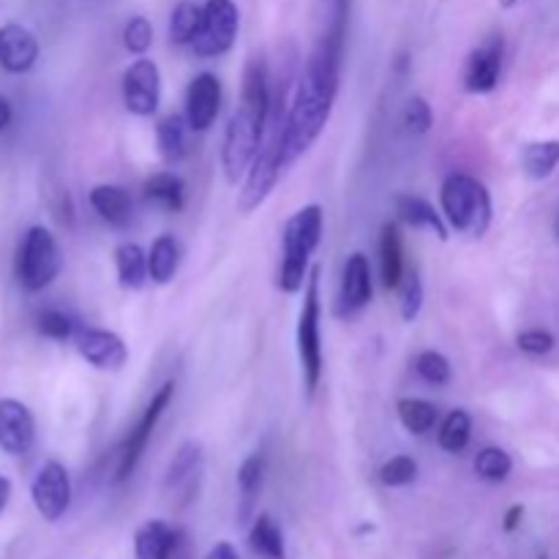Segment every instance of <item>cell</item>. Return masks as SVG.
I'll list each match as a JSON object with an SVG mask.
<instances>
[{
	"label": "cell",
	"mask_w": 559,
	"mask_h": 559,
	"mask_svg": "<svg viewBox=\"0 0 559 559\" xmlns=\"http://www.w3.org/2000/svg\"><path fill=\"white\" fill-rule=\"evenodd\" d=\"M273 96L265 63L262 58H249L243 71V87H240V104L229 118L222 147V167L229 183H238L254 164L257 151L265 140Z\"/></svg>",
	"instance_id": "6da1fadb"
},
{
	"label": "cell",
	"mask_w": 559,
	"mask_h": 559,
	"mask_svg": "<svg viewBox=\"0 0 559 559\" xmlns=\"http://www.w3.org/2000/svg\"><path fill=\"white\" fill-rule=\"evenodd\" d=\"M322 227H325V213L320 205H306L287 218L284 224V260L278 267L276 287L282 293L295 295L304 289L309 278V260L322 240Z\"/></svg>",
	"instance_id": "7a4b0ae2"
},
{
	"label": "cell",
	"mask_w": 559,
	"mask_h": 559,
	"mask_svg": "<svg viewBox=\"0 0 559 559\" xmlns=\"http://www.w3.org/2000/svg\"><path fill=\"white\" fill-rule=\"evenodd\" d=\"M442 216L456 233L484 238L491 227V194L473 175H448L440 191Z\"/></svg>",
	"instance_id": "3957f363"
},
{
	"label": "cell",
	"mask_w": 559,
	"mask_h": 559,
	"mask_svg": "<svg viewBox=\"0 0 559 559\" xmlns=\"http://www.w3.org/2000/svg\"><path fill=\"white\" fill-rule=\"evenodd\" d=\"M63 267V254L47 227H31L16 251V278L27 293H41L58 278Z\"/></svg>",
	"instance_id": "277c9868"
},
{
	"label": "cell",
	"mask_w": 559,
	"mask_h": 559,
	"mask_svg": "<svg viewBox=\"0 0 559 559\" xmlns=\"http://www.w3.org/2000/svg\"><path fill=\"white\" fill-rule=\"evenodd\" d=\"M298 358L304 369L306 393L314 396L322 380V333H320V267H311L306 278L304 309L298 317Z\"/></svg>",
	"instance_id": "5b68a950"
},
{
	"label": "cell",
	"mask_w": 559,
	"mask_h": 559,
	"mask_svg": "<svg viewBox=\"0 0 559 559\" xmlns=\"http://www.w3.org/2000/svg\"><path fill=\"white\" fill-rule=\"evenodd\" d=\"M238 25L240 14L235 0H205V5H202V27L191 47L200 58H218V55L233 49Z\"/></svg>",
	"instance_id": "8992f818"
},
{
	"label": "cell",
	"mask_w": 559,
	"mask_h": 559,
	"mask_svg": "<svg viewBox=\"0 0 559 559\" xmlns=\"http://www.w3.org/2000/svg\"><path fill=\"white\" fill-rule=\"evenodd\" d=\"M173 399H175V382H164V385L153 393L151 404L145 407L142 418L136 420L134 429L129 431V437H126L123 448H120L118 453V469H115V480H118V484L120 480L131 478V473H134L136 464H140L142 453H145L147 442H151V435L153 429H156L158 418H162L164 409L173 404Z\"/></svg>",
	"instance_id": "52a82bcc"
},
{
	"label": "cell",
	"mask_w": 559,
	"mask_h": 559,
	"mask_svg": "<svg viewBox=\"0 0 559 559\" xmlns=\"http://www.w3.org/2000/svg\"><path fill=\"white\" fill-rule=\"evenodd\" d=\"M123 104L131 115L151 118L162 104V71L153 60L140 58L123 74Z\"/></svg>",
	"instance_id": "ba28073f"
},
{
	"label": "cell",
	"mask_w": 559,
	"mask_h": 559,
	"mask_svg": "<svg viewBox=\"0 0 559 559\" xmlns=\"http://www.w3.org/2000/svg\"><path fill=\"white\" fill-rule=\"evenodd\" d=\"M31 497L36 511L41 513V519L47 522H58L66 516L71 506V480L69 473L60 462H47L36 473L31 486Z\"/></svg>",
	"instance_id": "9c48e42d"
},
{
	"label": "cell",
	"mask_w": 559,
	"mask_h": 559,
	"mask_svg": "<svg viewBox=\"0 0 559 559\" xmlns=\"http://www.w3.org/2000/svg\"><path fill=\"white\" fill-rule=\"evenodd\" d=\"M222 109V82L211 71H202L186 87V123L191 131H207Z\"/></svg>",
	"instance_id": "30bf717a"
},
{
	"label": "cell",
	"mask_w": 559,
	"mask_h": 559,
	"mask_svg": "<svg viewBox=\"0 0 559 559\" xmlns=\"http://www.w3.org/2000/svg\"><path fill=\"white\" fill-rule=\"evenodd\" d=\"M36 440V420L31 409L16 399H0V451L9 456H22Z\"/></svg>",
	"instance_id": "8fae6325"
},
{
	"label": "cell",
	"mask_w": 559,
	"mask_h": 559,
	"mask_svg": "<svg viewBox=\"0 0 559 559\" xmlns=\"http://www.w3.org/2000/svg\"><path fill=\"white\" fill-rule=\"evenodd\" d=\"M76 349L87 364L104 371L123 369V364L129 360L123 338L112 331H104V328H85V331L76 333Z\"/></svg>",
	"instance_id": "7c38bea8"
},
{
	"label": "cell",
	"mask_w": 559,
	"mask_h": 559,
	"mask_svg": "<svg viewBox=\"0 0 559 559\" xmlns=\"http://www.w3.org/2000/svg\"><path fill=\"white\" fill-rule=\"evenodd\" d=\"M371 267L366 254L355 251L344 262V276H342V293H338L336 314L338 317H355L360 309L371 304Z\"/></svg>",
	"instance_id": "4fadbf2b"
},
{
	"label": "cell",
	"mask_w": 559,
	"mask_h": 559,
	"mask_svg": "<svg viewBox=\"0 0 559 559\" xmlns=\"http://www.w3.org/2000/svg\"><path fill=\"white\" fill-rule=\"evenodd\" d=\"M502 55H506L502 36H491L489 41L473 49V55L467 60V69H464V87L469 93L495 91L502 74Z\"/></svg>",
	"instance_id": "5bb4252c"
},
{
	"label": "cell",
	"mask_w": 559,
	"mask_h": 559,
	"mask_svg": "<svg viewBox=\"0 0 559 559\" xmlns=\"http://www.w3.org/2000/svg\"><path fill=\"white\" fill-rule=\"evenodd\" d=\"M36 60L38 38L25 25L9 22L0 27V69L9 74H25L36 66Z\"/></svg>",
	"instance_id": "9a60e30c"
},
{
	"label": "cell",
	"mask_w": 559,
	"mask_h": 559,
	"mask_svg": "<svg viewBox=\"0 0 559 559\" xmlns=\"http://www.w3.org/2000/svg\"><path fill=\"white\" fill-rule=\"evenodd\" d=\"M202 467H205V451L197 440H186L169 462L167 480H164L169 495L191 497V489L202 478Z\"/></svg>",
	"instance_id": "2e32d148"
},
{
	"label": "cell",
	"mask_w": 559,
	"mask_h": 559,
	"mask_svg": "<svg viewBox=\"0 0 559 559\" xmlns=\"http://www.w3.org/2000/svg\"><path fill=\"white\" fill-rule=\"evenodd\" d=\"M380 276L382 287L396 289L404 278V249H402V229L396 222L382 224L380 233Z\"/></svg>",
	"instance_id": "e0dca14e"
},
{
	"label": "cell",
	"mask_w": 559,
	"mask_h": 559,
	"mask_svg": "<svg viewBox=\"0 0 559 559\" xmlns=\"http://www.w3.org/2000/svg\"><path fill=\"white\" fill-rule=\"evenodd\" d=\"M178 535L167 522H145L134 535V555L136 559H173Z\"/></svg>",
	"instance_id": "ac0fdd59"
},
{
	"label": "cell",
	"mask_w": 559,
	"mask_h": 559,
	"mask_svg": "<svg viewBox=\"0 0 559 559\" xmlns=\"http://www.w3.org/2000/svg\"><path fill=\"white\" fill-rule=\"evenodd\" d=\"M91 205L109 227L126 229L131 224V200L120 186H96L91 191Z\"/></svg>",
	"instance_id": "d6986e66"
},
{
	"label": "cell",
	"mask_w": 559,
	"mask_h": 559,
	"mask_svg": "<svg viewBox=\"0 0 559 559\" xmlns=\"http://www.w3.org/2000/svg\"><path fill=\"white\" fill-rule=\"evenodd\" d=\"M396 213L404 224L415 229H431L440 240H448V227L442 224V216L429 205L426 200L413 194H399L396 197Z\"/></svg>",
	"instance_id": "ffe728a7"
},
{
	"label": "cell",
	"mask_w": 559,
	"mask_h": 559,
	"mask_svg": "<svg viewBox=\"0 0 559 559\" xmlns=\"http://www.w3.org/2000/svg\"><path fill=\"white\" fill-rule=\"evenodd\" d=\"M262 480H265V456L254 453V456L246 459L238 469V491H240V522H249L251 513H254L257 497L262 491Z\"/></svg>",
	"instance_id": "44dd1931"
},
{
	"label": "cell",
	"mask_w": 559,
	"mask_h": 559,
	"mask_svg": "<svg viewBox=\"0 0 559 559\" xmlns=\"http://www.w3.org/2000/svg\"><path fill=\"white\" fill-rule=\"evenodd\" d=\"M145 200L164 207L169 213H178L186 202V183L175 173H156L145 180Z\"/></svg>",
	"instance_id": "7402d4cb"
},
{
	"label": "cell",
	"mask_w": 559,
	"mask_h": 559,
	"mask_svg": "<svg viewBox=\"0 0 559 559\" xmlns=\"http://www.w3.org/2000/svg\"><path fill=\"white\" fill-rule=\"evenodd\" d=\"M180 265V246L173 235H158L147 251V273L156 284H169L178 273Z\"/></svg>",
	"instance_id": "603a6c76"
},
{
	"label": "cell",
	"mask_w": 559,
	"mask_h": 559,
	"mask_svg": "<svg viewBox=\"0 0 559 559\" xmlns=\"http://www.w3.org/2000/svg\"><path fill=\"white\" fill-rule=\"evenodd\" d=\"M118 282L123 289H140L151 278L147 273V254L136 243H120L115 251Z\"/></svg>",
	"instance_id": "cb8c5ba5"
},
{
	"label": "cell",
	"mask_w": 559,
	"mask_h": 559,
	"mask_svg": "<svg viewBox=\"0 0 559 559\" xmlns=\"http://www.w3.org/2000/svg\"><path fill=\"white\" fill-rule=\"evenodd\" d=\"M186 115H167L156 126V145L164 162L178 164L186 156Z\"/></svg>",
	"instance_id": "d4e9b609"
},
{
	"label": "cell",
	"mask_w": 559,
	"mask_h": 559,
	"mask_svg": "<svg viewBox=\"0 0 559 559\" xmlns=\"http://www.w3.org/2000/svg\"><path fill=\"white\" fill-rule=\"evenodd\" d=\"M249 544L257 555H262L265 559H284L287 557V549H284V535L282 527L273 522V516L262 513L257 516L254 527L249 533Z\"/></svg>",
	"instance_id": "484cf974"
},
{
	"label": "cell",
	"mask_w": 559,
	"mask_h": 559,
	"mask_svg": "<svg viewBox=\"0 0 559 559\" xmlns=\"http://www.w3.org/2000/svg\"><path fill=\"white\" fill-rule=\"evenodd\" d=\"M202 27V5L194 0H180L173 11V20H169V41L186 47V44H194L197 33Z\"/></svg>",
	"instance_id": "4316f807"
},
{
	"label": "cell",
	"mask_w": 559,
	"mask_h": 559,
	"mask_svg": "<svg viewBox=\"0 0 559 559\" xmlns=\"http://www.w3.org/2000/svg\"><path fill=\"white\" fill-rule=\"evenodd\" d=\"M399 420L404 429L415 437H424L435 429L437 424V407L426 399H402L399 402Z\"/></svg>",
	"instance_id": "83f0119b"
},
{
	"label": "cell",
	"mask_w": 559,
	"mask_h": 559,
	"mask_svg": "<svg viewBox=\"0 0 559 559\" xmlns=\"http://www.w3.org/2000/svg\"><path fill=\"white\" fill-rule=\"evenodd\" d=\"M524 173L535 180L549 178L559 164V140H546V142H533L527 145L522 156Z\"/></svg>",
	"instance_id": "f1b7e54d"
},
{
	"label": "cell",
	"mask_w": 559,
	"mask_h": 559,
	"mask_svg": "<svg viewBox=\"0 0 559 559\" xmlns=\"http://www.w3.org/2000/svg\"><path fill=\"white\" fill-rule=\"evenodd\" d=\"M469 437H473V418H469L464 409H453L440 426V448L448 453H462L469 445Z\"/></svg>",
	"instance_id": "f546056e"
},
{
	"label": "cell",
	"mask_w": 559,
	"mask_h": 559,
	"mask_svg": "<svg viewBox=\"0 0 559 559\" xmlns=\"http://www.w3.org/2000/svg\"><path fill=\"white\" fill-rule=\"evenodd\" d=\"M513 459L508 456L502 448H484L475 459V473L478 478H484L486 484H502V480L511 475Z\"/></svg>",
	"instance_id": "4dcf8cb0"
},
{
	"label": "cell",
	"mask_w": 559,
	"mask_h": 559,
	"mask_svg": "<svg viewBox=\"0 0 559 559\" xmlns=\"http://www.w3.org/2000/svg\"><path fill=\"white\" fill-rule=\"evenodd\" d=\"M415 371L424 382L440 388L451 382V364H448L445 355L435 353V349H424V353L415 358Z\"/></svg>",
	"instance_id": "1f68e13d"
},
{
	"label": "cell",
	"mask_w": 559,
	"mask_h": 559,
	"mask_svg": "<svg viewBox=\"0 0 559 559\" xmlns=\"http://www.w3.org/2000/svg\"><path fill=\"white\" fill-rule=\"evenodd\" d=\"M418 478V462L413 456H393L380 467V480L391 489L407 486Z\"/></svg>",
	"instance_id": "d6a6232c"
},
{
	"label": "cell",
	"mask_w": 559,
	"mask_h": 559,
	"mask_svg": "<svg viewBox=\"0 0 559 559\" xmlns=\"http://www.w3.org/2000/svg\"><path fill=\"white\" fill-rule=\"evenodd\" d=\"M123 44L129 52L145 55L153 44V25L147 16H131L123 27Z\"/></svg>",
	"instance_id": "836d02e7"
},
{
	"label": "cell",
	"mask_w": 559,
	"mask_h": 559,
	"mask_svg": "<svg viewBox=\"0 0 559 559\" xmlns=\"http://www.w3.org/2000/svg\"><path fill=\"white\" fill-rule=\"evenodd\" d=\"M399 287H402V317L407 322H413L420 314V306H424V282H420V273H407Z\"/></svg>",
	"instance_id": "e575fe53"
},
{
	"label": "cell",
	"mask_w": 559,
	"mask_h": 559,
	"mask_svg": "<svg viewBox=\"0 0 559 559\" xmlns=\"http://www.w3.org/2000/svg\"><path fill=\"white\" fill-rule=\"evenodd\" d=\"M404 126L409 134H426L435 126V112L424 96H413L404 107Z\"/></svg>",
	"instance_id": "d590c367"
},
{
	"label": "cell",
	"mask_w": 559,
	"mask_h": 559,
	"mask_svg": "<svg viewBox=\"0 0 559 559\" xmlns=\"http://www.w3.org/2000/svg\"><path fill=\"white\" fill-rule=\"evenodd\" d=\"M38 333L52 338V342H66V338H71V333H74V322H71L63 311L47 309L38 314Z\"/></svg>",
	"instance_id": "8d00e7d4"
},
{
	"label": "cell",
	"mask_w": 559,
	"mask_h": 559,
	"mask_svg": "<svg viewBox=\"0 0 559 559\" xmlns=\"http://www.w3.org/2000/svg\"><path fill=\"white\" fill-rule=\"evenodd\" d=\"M516 344H519V349L527 355H549L551 349H555L557 342L549 331H540V328H535V331L519 333Z\"/></svg>",
	"instance_id": "74e56055"
},
{
	"label": "cell",
	"mask_w": 559,
	"mask_h": 559,
	"mask_svg": "<svg viewBox=\"0 0 559 559\" xmlns=\"http://www.w3.org/2000/svg\"><path fill=\"white\" fill-rule=\"evenodd\" d=\"M205 559H240L238 551H235L233 544H227V540H222V544H216L211 549V555H207Z\"/></svg>",
	"instance_id": "f35d334b"
},
{
	"label": "cell",
	"mask_w": 559,
	"mask_h": 559,
	"mask_svg": "<svg viewBox=\"0 0 559 559\" xmlns=\"http://www.w3.org/2000/svg\"><path fill=\"white\" fill-rule=\"evenodd\" d=\"M522 519H524V506H513L511 511L506 513V522H502L506 533H513V530H516L519 524H522Z\"/></svg>",
	"instance_id": "ab89813d"
},
{
	"label": "cell",
	"mask_w": 559,
	"mask_h": 559,
	"mask_svg": "<svg viewBox=\"0 0 559 559\" xmlns=\"http://www.w3.org/2000/svg\"><path fill=\"white\" fill-rule=\"evenodd\" d=\"M11 118H14V109H11V102L5 96H0V131L9 129Z\"/></svg>",
	"instance_id": "60d3db41"
},
{
	"label": "cell",
	"mask_w": 559,
	"mask_h": 559,
	"mask_svg": "<svg viewBox=\"0 0 559 559\" xmlns=\"http://www.w3.org/2000/svg\"><path fill=\"white\" fill-rule=\"evenodd\" d=\"M9 497H11V484H9V478H3V475H0V511L9 506Z\"/></svg>",
	"instance_id": "b9f144b4"
},
{
	"label": "cell",
	"mask_w": 559,
	"mask_h": 559,
	"mask_svg": "<svg viewBox=\"0 0 559 559\" xmlns=\"http://www.w3.org/2000/svg\"><path fill=\"white\" fill-rule=\"evenodd\" d=\"M516 3H519V0H500L502 9H513V5H516Z\"/></svg>",
	"instance_id": "7bdbcfd3"
},
{
	"label": "cell",
	"mask_w": 559,
	"mask_h": 559,
	"mask_svg": "<svg viewBox=\"0 0 559 559\" xmlns=\"http://www.w3.org/2000/svg\"><path fill=\"white\" fill-rule=\"evenodd\" d=\"M557 235H559V229H557Z\"/></svg>",
	"instance_id": "ee69618b"
}]
</instances>
